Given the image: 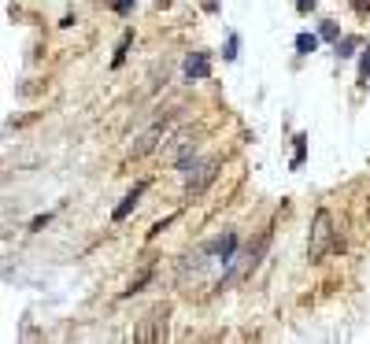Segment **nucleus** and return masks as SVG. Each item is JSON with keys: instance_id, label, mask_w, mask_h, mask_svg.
<instances>
[{"instance_id": "1", "label": "nucleus", "mask_w": 370, "mask_h": 344, "mask_svg": "<svg viewBox=\"0 0 370 344\" xmlns=\"http://www.w3.org/2000/svg\"><path fill=\"white\" fill-rule=\"evenodd\" d=\"M337 248H345L334 237V219H329V211H315V222H311V241H308V259L319 263L326 259V252H337Z\"/></svg>"}, {"instance_id": "2", "label": "nucleus", "mask_w": 370, "mask_h": 344, "mask_svg": "<svg viewBox=\"0 0 370 344\" xmlns=\"http://www.w3.org/2000/svg\"><path fill=\"white\" fill-rule=\"evenodd\" d=\"M215 174H219V160H207V163H200L196 167V174L185 181V196H200L211 181H215Z\"/></svg>"}, {"instance_id": "3", "label": "nucleus", "mask_w": 370, "mask_h": 344, "mask_svg": "<svg viewBox=\"0 0 370 344\" xmlns=\"http://www.w3.org/2000/svg\"><path fill=\"white\" fill-rule=\"evenodd\" d=\"M181 74L189 78V82H204V78H211V56L207 52H189L181 63Z\"/></svg>"}, {"instance_id": "4", "label": "nucleus", "mask_w": 370, "mask_h": 344, "mask_svg": "<svg viewBox=\"0 0 370 344\" xmlns=\"http://www.w3.org/2000/svg\"><path fill=\"white\" fill-rule=\"evenodd\" d=\"M144 189H149V181H141V185H134V193H126V200H123V204H118V207L111 211V219H115V222H123V219L130 215V211H134V207H137V200H141V193H144Z\"/></svg>"}, {"instance_id": "5", "label": "nucleus", "mask_w": 370, "mask_h": 344, "mask_svg": "<svg viewBox=\"0 0 370 344\" xmlns=\"http://www.w3.org/2000/svg\"><path fill=\"white\" fill-rule=\"evenodd\" d=\"M160 137H163V126H152L149 134H144V137H141V141L134 144V156H144V152H152V149H156V141H160Z\"/></svg>"}, {"instance_id": "6", "label": "nucleus", "mask_w": 370, "mask_h": 344, "mask_svg": "<svg viewBox=\"0 0 370 344\" xmlns=\"http://www.w3.org/2000/svg\"><path fill=\"white\" fill-rule=\"evenodd\" d=\"M319 41H322L319 34L303 30V34H296V52H300V56H311V52H319Z\"/></svg>"}, {"instance_id": "7", "label": "nucleus", "mask_w": 370, "mask_h": 344, "mask_svg": "<svg viewBox=\"0 0 370 344\" xmlns=\"http://www.w3.org/2000/svg\"><path fill=\"white\" fill-rule=\"evenodd\" d=\"M293 141H296V156H293V163H289V167L300 170V167H303V156H308V137L300 134V137H293Z\"/></svg>"}, {"instance_id": "8", "label": "nucleus", "mask_w": 370, "mask_h": 344, "mask_svg": "<svg viewBox=\"0 0 370 344\" xmlns=\"http://www.w3.org/2000/svg\"><path fill=\"white\" fill-rule=\"evenodd\" d=\"M355 45H359V37H341V41H337V56H341V60H348Z\"/></svg>"}, {"instance_id": "9", "label": "nucleus", "mask_w": 370, "mask_h": 344, "mask_svg": "<svg viewBox=\"0 0 370 344\" xmlns=\"http://www.w3.org/2000/svg\"><path fill=\"white\" fill-rule=\"evenodd\" d=\"M319 37H322V41H341V26L337 22H322Z\"/></svg>"}, {"instance_id": "10", "label": "nucleus", "mask_w": 370, "mask_h": 344, "mask_svg": "<svg viewBox=\"0 0 370 344\" xmlns=\"http://www.w3.org/2000/svg\"><path fill=\"white\" fill-rule=\"evenodd\" d=\"M370 82V45L363 48V60H359V85Z\"/></svg>"}, {"instance_id": "11", "label": "nucleus", "mask_w": 370, "mask_h": 344, "mask_svg": "<svg viewBox=\"0 0 370 344\" xmlns=\"http://www.w3.org/2000/svg\"><path fill=\"white\" fill-rule=\"evenodd\" d=\"M237 48H241V37H237V34H230L226 52H222V56H226V60H237Z\"/></svg>"}, {"instance_id": "12", "label": "nucleus", "mask_w": 370, "mask_h": 344, "mask_svg": "<svg viewBox=\"0 0 370 344\" xmlns=\"http://www.w3.org/2000/svg\"><path fill=\"white\" fill-rule=\"evenodd\" d=\"M130 41H134V37H123V41H118V52H115V67H118V63H123V56H126V48H130Z\"/></svg>"}, {"instance_id": "13", "label": "nucleus", "mask_w": 370, "mask_h": 344, "mask_svg": "<svg viewBox=\"0 0 370 344\" xmlns=\"http://www.w3.org/2000/svg\"><path fill=\"white\" fill-rule=\"evenodd\" d=\"M134 4H137V0H115V4H111V8L118 11V15H126V11H130V8H134Z\"/></svg>"}, {"instance_id": "14", "label": "nucleus", "mask_w": 370, "mask_h": 344, "mask_svg": "<svg viewBox=\"0 0 370 344\" xmlns=\"http://www.w3.org/2000/svg\"><path fill=\"white\" fill-rule=\"evenodd\" d=\"M48 219H52V215H37V219L30 222V230H45V226H48Z\"/></svg>"}, {"instance_id": "15", "label": "nucleus", "mask_w": 370, "mask_h": 344, "mask_svg": "<svg viewBox=\"0 0 370 344\" xmlns=\"http://www.w3.org/2000/svg\"><path fill=\"white\" fill-rule=\"evenodd\" d=\"M352 4H355V11H359V15H366V11H370V0H352Z\"/></svg>"}, {"instance_id": "16", "label": "nucleus", "mask_w": 370, "mask_h": 344, "mask_svg": "<svg viewBox=\"0 0 370 344\" xmlns=\"http://www.w3.org/2000/svg\"><path fill=\"white\" fill-rule=\"evenodd\" d=\"M296 8H300V11H303V15H308V11H311V8H315V0H300V4H296Z\"/></svg>"}, {"instance_id": "17", "label": "nucleus", "mask_w": 370, "mask_h": 344, "mask_svg": "<svg viewBox=\"0 0 370 344\" xmlns=\"http://www.w3.org/2000/svg\"><path fill=\"white\" fill-rule=\"evenodd\" d=\"M204 11H219V0H204Z\"/></svg>"}]
</instances>
